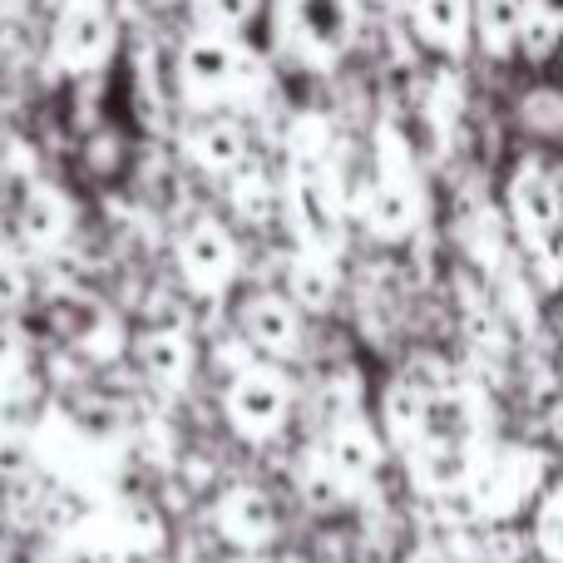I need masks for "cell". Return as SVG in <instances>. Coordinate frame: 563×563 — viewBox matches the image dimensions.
Wrapping results in <instances>:
<instances>
[{
  "instance_id": "cell-1",
  "label": "cell",
  "mask_w": 563,
  "mask_h": 563,
  "mask_svg": "<svg viewBox=\"0 0 563 563\" xmlns=\"http://www.w3.org/2000/svg\"><path fill=\"white\" fill-rule=\"evenodd\" d=\"M356 0H277V35L301 65L331 69L356 40Z\"/></svg>"
},
{
  "instance_id": "cell-2",
  "label": "cell",
  "mask_w": 563,
  "mask_h": 563,
  "mask_svg": "<svg viewBox=\"0 0 563 563\" xmlns=\"http://www.w3.org/2000/svg\"><path fill=\"white\" fill-rule=\"evenodd\" d=\"M366 228L380 243H400L416 233L420 223V178L410 168V154L390 129H380V154H376V184H371L366 203H361Z\"/></svg>"
},
{
  "instance_id": "cell-3",
  "label": "cell",
  "mask_w": 563,
  "mask_h": 563,
  "mask_svg": "<svg viewBox=\"0 0 563 563\" xmlns=\"http://www.w3.org/2000/svg\"><path fill=\"white\" fill-rule=\"evenodd\" d=\"M208 519H213V534L218 544H228L238 559H263L273 554V544L282 539V515H277V499L267 495L263 485H228L218 489L213 509H208Z\"/></svg>"
},
{
  "instance_id": "cell-4",
  "label": "cell",
  "mask_w": 563,
  "mask_h": 563,
  "mask_svg": "<svg viewBox=\"0 0 563 563\" xmlns=\"http://www.w3.org/2000/svg\"><path fill=\"white\" fill-rule=\"evenodd\" d=\"M223 410H228L233 435L263 445V440L282 435V426H287V416H291V380L273 366H247L228 380Z\"/></svg>"
},
{
  "instance_id": "cell-5",
  "label": "cell",
  "mask_w": 563,
  "mask_h": 563,
  "mask_svg": "<svg viewBox=\"0 0 563 563\" xmlns=\"http://www.w3.org/2000/svg\"><path fill=\"white\" fill-rule=\"evenodd\" d=\"M544 485V455L539 450H499L470 475V499L479 519H509L529 505Z\"/></svg>"
},
{
  "instance_id": "cell-6",
  "label": "cell",
  "mask_w": 563,
  "mask_h": 563,
  "mask_svg": "<svg viewBox=\"0 0 563 563\" xmlns=\"http://www.w3.org/2000/svg\"><path fill=\"white\" fill-rule=\"evenodd\" d=\"M253 59L243 55L233 35H194L178 55V79H184V95L194 104H213L228 89H238L247 75H253Z\"/></svg>"
},
{
  "instance_id": "cell-7",
  "label": "cell",
  "mask_w": 563,
  "mask_h": 563,
  "mask_svg": "<svg viewBox=\"0 0 563 563\" xmlns=\"http://www.w3.org/2000/svg\"><path fill=\"white\" fill-rule=\"evenodd\" d=\"M287 223L301 253L331 257L341 247V203L327 174H291L287 184Z\"/></svg>"
},
{
  "instance_id": "cell-8",
  "label": "cell",
  "mask_w": 563,
  "mask_h": 563,
  "mask_svg": "<svg viewBox=\"0 0 563 563\" xmlns=\"http://www.w3.org/2000/svg\"><path fill=\"white\" fill-rule=\"evenodd\" d=\"M178 257V273L194 291H223L228 282L238 277V263H243V253H238V238L228 233L218 218H198V223L184 228V238H178L174 247Z\"/></svg>"
},
{
  "instance_id": "cell-9",
  "label": "cell",
  "mask_w": 563,
  "mask_h": 563,
  "mask_svg": "<svg viewBox=\"0 0 563 563\" xmlns=\"http://www.w3.org/2000/svg\"><path fill=\"white\" fill-rule=\"evenodd\" d=\"M114 49V15L104 0H65L55 15V65L95 69Z\"/></svg>"
},
{
  "instance_id": "cell-10",
  "label": "cell",
  "mask_w": 563,
  "mask_h": 563,
  "mask_svg": "<svg viewBox=\"0 0 563 563\" xmlns=\"http://www.w3.org/2000/svg\"><path fill=\"white\" fill-rule=\"evenodd\" d=\"M509 218H515L525 247L554 243L559 218H563V198H559L554 178H549L539 164H525L515 174V184H509Z\"/></svg>"
},
{
  "instance_id": "cell-11",
  "label": "cell",
  "mask_w": 563,
  "mask_h": 563,
  "mask_svg": "<svg viewBox=\"0 0 563 563\" xmlns=\"http://www.w3.org/2000/svg\"><path fill=\"white\" fill-rule=\"evenodd\" d=\"M321 460L336 470V479L346 489H361L376 479L380 460H386V445H380V435L361 416H346V420H331L327 440H321Z\"/></svg>"
},
{
  "instance_id": "cell-12",
  "label": "cell",
  "mask_w": 563,
  "mask_h": 563,
  "mask_svg": "<svg viewBox=\"0 0 563 563\" xmlns=\"http://www.w3.org/2000/svg\"><path fill=\"white\" fill-rule=\"evenodd\" d=\"M243 341L263 356H291L301 341V311L287 301V291H253L243 301Z\"/></svg>"
},
{
  "instance_id": "cell-13",
  "label": "cell",
  "mask_w": 563,
  "mask_h": 563,
  "mask_svg": "<svg viewBox=\"0 0 563 563\" xmlns=\"http://www.w3.org/2000/svg\"><path fill=\"white\" fill-rule=\"evenodd\" d=\"M134 351H139L144 380H154L158 390H178L188 376H194V336H184V331H174V327L144 331Z\"/></svg>"
},
{
  "instance_id": "cell-14",
  "label": "cell",
  "mask_w": 563,
  "mask_h": 563,
  "mask_svg": "<svg viewBox=\"0 0 563 563\" xmlns=\"http://www.w3.org/2000/svg\"><path fill=\"white\" fill-rule=\"evenodd\" d=\"M410 475H416V485L426 489V495H455V489L470 485V475H475V460H470L465 445H435V440H420L416 450H410Z\"/></svg>"
},
{
  "instance_id": "cell-15",
  "label": "cell",
  "mask_w": 563,
  "mask_h": 563,
  "mask_svg": "<svg viewBox=\"0 0 563 563\" xmlns=\"http://www.w3.org/2000/svg\"><path fill=\"white\" fill-rule=\"evenodd\" d=\"M410 20H416V35L430 49H445V55H460L470 45V30H475L470 0H416Z\"/></svg>"
},
{
  "instance_id": "cell-16",
  "label": "cell",
  "mask_w": 563,
  "mask_h": 563,
  "mask_svg": "<svg viewBox=\"0 0 563 563\" xmlns=\"http://www.w3.org/2000/svg\"><path fill=\"white\" fill-rule=\"evenodd\" d=\"M188 154H194V164L208 168V174H243L247 168V134H243V124H233V119H208V124L194 129Z\"/></svg>"
},
{
  "instance_id": "cell-17",
  "label": "cell",
  "mask_w": 563,
  "mask_h": 563,
  "mask_svg": "<svg viewBox=\"0 0 563 563\" xmlns=\"http://www.w3.org/2000/svg\"><path fill=\"white\" fill-rule=\"evenodd\" d=\"M69 233V203L59 188L49 184H30V194L20 198V238L30 247H55Z\"/></svg>"
},
{
  "instance_id": "cell-18",
  "label": "cell",
  "mask_w": 563,
  "mask_h": 563,
  "mask_svg": "<svg viewBox=\"0 0 563 563\" xmlns=\"http://www.w3.org/2000/svg\"><path fill=\"white\" fill-rule=\"evenodd\" d=\"M426 410H430V390L416 386L410 376H400L396 386L380 400V420H386V435L396 440L400 450H416L426 440Z\"/></svg>"
},
{
  "instance_id": "cell-19",
  "label": "cell",
  "mask_w": 563,
  "mask_h": 563,
  "mask_svg": "<svg viewBox=\"0 0 563 563\" xmlns=\"http://www.w3.org/2000/svg\"><path fill=\"white\" fill-rule=\"evenodd\" d=\"M331 297H336V267L331 257L317 253H297L287 267V301L297 311H327Z\"/></svg>"
},
{
  "instance_id": "cell-20",
  "label": "cell",
  "mask_w": 563,
  "mask_h": 563,
  "mask_svg": "<svg viewBox=\"0 0 563 563\" xmlns=\"http://www.w3.org/2000/svg\"><path fill=\"white\" fill-rule=\"evenodd\" d=\"M519 0H479V45L489 49V55H509V49L519 45Z\"/></svg>"
},
{
  "instance_id": "cell-21",
  "label": "cell",
  "mask_w": 563,
  "mask_h": 563,
  "mask_svg": "<svg viewBox=\"0 0 563 563\" xmlns=\"http://www.w3.org/2000/svg\"><path fill=\"white\" fill-rule=\"evenodd\" d=\"M297 489H301V499H307V509H317V515H327V509L346 505V495H351V489L336 479V470L321 460V450L297 470Z\"/></svg>"
},
{
  "instance_id": "cell-22",
  "label": "cell",
  "mask_w": 563,
  "mask_h": 563,
  "mask_svg": "<svg viewBox=\"0 0 563 563\" xmlns=\"http://www.w3.org/2000/svg\"><path fill=\"white\" fill-rule=\"evenodd\" d=\"M257 5L263 0H194V15L203 25V35H238L257 15Z\"/></svg>"
},
{
  "instance_id": "cell-23",
  "label": "cell",
  "mask_w": 563,
  "mask_h": 563,
  "mask_svg": "<svg viewBox=\"0 0 563 563\" xmlns=\"http://www.w3.org/2000/svg\"><path fill=\"white\" fill-rule=\"evenodd\" d=\"M559 35H563V20L554 15V10H544V5L519 10V45H525L534 59H544L549 49L559 45Z\"/></svg>"
},
{
  "instance_id": "cell-24",
  "label": "cell",
  "mask_w": 563,
  "mask_h": 563,
  "mask_svg": "<svg viewBox=\"0 0 563 563\" xmlns=\"http://www.w3.org/2000/svg\"><path fill=\"white\" fill-rule=\"evenodd\" d=\"M534 549L549 563H563V489H554V495L539 505V515H534Z\"/></svg>"
},
{
  "instance_id": "cell-25",
  "label": "cell",
  "mask_w": 563,
  "mask_h": 563,
  "mask_svg": "<svg viewBox=\"0 0 563 563\" xmlns=\"http://www.w3.org/2000/svg\"><path fill=\"white\" fill-rule=\"evenodd\" d=\"M233 184H238L233 188V208L247 218V223H263V218L273 213V188H267V178L243 168V174H233Z\"/></svg>"
},
{
  "instance_id": "cell-26",
  "label": "cell",
  "mask_w": 563,
  "mask_h": 563,
  "mask_svg": "<svg viewBox=\"0 0 563 563\" xmlns=\"http://www.w3.org/2000/svg\"><path fill=\"white\" fill-rule=\"evenodd\" d=\"M525 119H529V129L559 134V129H563V99L559 95H529L525 99Z\"/></svg>"
},
{
  "instance_id": "cell-27",
  "label": "cell",
  "mask_w": 563,
  "mask_h": 563,
  "mask_svg": "<svg viewBox=\"0 0 563 563\" xmlns=\"http://www.w3.org/2000/svg\"><path fill=\"white\" fill-rule=\"evenodd\" d=\"M20 301V273L10 263H0V307H15Z\"/></svg>"
},
{
  "instance_id": "cell-28",
  "label": "cell",
  "mask_w": 563,
  "mask_h": 563,
  "mask_svg": "<svg viewBox=\"0 0 563 563\" xmlns=\"http://www.w3.org/2000/svg\"><path fill=\"white\" fill-rule=\"evenodd\" d=\"M400 563H450V559H445V554H440V549L420 544V549H410V554H406V559H400Z\"/></svg>"
},
{
  "instance_id": "cell-29",
  "label": "cell",
  "mask_w": 563,
  "mask_h": 563,
  "mask_svg": "<svg viewBox=\"0 0 563 563\" xmlns=\"http://www.w3.org/2000/svg\"><path fill=\"white\" fill-rule=\"evenodd\" d=\"M554 435L563 440V400H559V410H554Z\"/></svg>"
}]
</instances>
